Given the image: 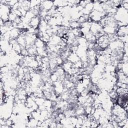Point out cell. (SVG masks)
<instances>
[{
	"instance_id": "1",
	"label": "cell",
	"mask_w": 128,
	"mask_h": 128,
	"mask_svg": "<svg viewBox=\"0 0 128 128\" xmlns=\"http://www.w3.org/2000/svg\"><path fill=\"white\" fill-rule=\"evenodd\" d=\"M40 17L39 16H36L30 20L29 24L31 27L34 28H38V26L40 23Z\"/></svg>"
},
{
	"instance_id": "2",
	"label": "cell",
	"mask_w": 128,
	"mask_h": 128,
	"mask_svg": "<svg viewBox=\"0 0 128 128\" xmlns=\"http://www.w3.org/2000/svg\"><path fill=\"white\" fill-rule=\"evenodd\" d=\"M45 43L40 38H37L35 41L34 45L36 48H45Z\"/></svg>"
}]
</instances>
